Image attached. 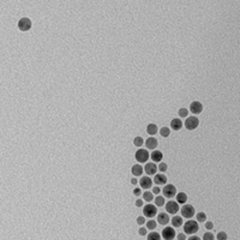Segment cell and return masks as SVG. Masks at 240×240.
Here are the masks:
<instances>
[{
	"mask_svg": "<svg viewBox=\"0 0 240 240\" xmlns=\"http://www.w3.org/2000/svg\"><path fill=\"white\" fill-rule=\"evenodd\" d=\"M135 157L139 163H143V162H146L149 160L150 154L148 152V150H145V149H138L135 152Z\"/></svg>",
	"mask_w": 240,
	"mask_h": 240,
	"instance_id": "5",
	"label": "cell"
},
{
	"mask_svg": "<svg viewBox=\"0 0 240 240\" xmlns=\"http://www.w3.org/2000/svg\"><path fill=\"white\" fill-rule=\"evenodd\" d=\"M190 111L192 112V114H201L202 111H203V106L199 101H193L191 104H190Z\"/></svg>",
	"mask_w": 240,
	"mask_h": 240,
	"instance_id": "11",
	"label": "cell"
},
{
	"mask_svg": "<svg viewBox=\"0 0 240 240\" xmlns=\"http://www.w3.org/2000/svg\"><path fill=\"white\" fill-rule=\"evenodd\" d=\"M157 144H158V142H157V139H156L154 136H150V137L145 141V146H146L148 149H151V150H155V149L157 148Z\"/></svg>",
	"mask_w": 240,
	"mask_h": 240,
	"instance_id": "13",
	"label": "cell"
},
{
	"mask_svg": "<svg viewBox=\"0 0 240 240\" xmlns=\"http://www.w3.org/2000/svg\"><path fill=\"white\" fill-rule=\"evenodd\" d=\"M168 169V166H167V163H164V162H161L160 163V166H158V171L160 172H162V173H164Z\"/></svg>",
	"mask_w": 240,
	"mask_h": 240,
	"instance_id": "30",
	"label": "cell"
},
{
	"mask_svg": "<svg viewBox=\"0 0 240 240\" xmlns=\"http://www.w3.org/2000/svg\"><path fill=\"white\" fill-rule=\"evenodd\" d=\"M156 226H157V222L154 221V220H149V221H146V228L150 229V231H154L156 228Z\"/></svg>",
	"mask_w": 240,
	"mask_h": 240,
	"instance_id": "24",
	"label": "cell"
},
{
	"mask_svg": "<svg viewBox=\"0 0 240 240\" xmlns=\"http://www.w3.org/2000/svg\"><path fill=\"white\" fill-rule=\"evenodd\" d=\"M152 192H154V195H160L162 191H161V189L158 187V186H155L154 187V190H152Z\"/></svg>",
	"mask_w": 240,
	"mask_h": 240,
	"instance_id": "36",
	"label": "cell"
},
{
	"mask_svg": "<svg viewBox=\"0 0 240 240\" xmlns=\"http://www.w3.org/2000/svg\"><path fill=\"white\" fill-rule=\"evenodd\" d=\"M136 205L138 206V208L143 206V201H142V199H137V201H136Z\"/></svg>",
	"mask_w": 240,
	"mask_h": 240,
	"instance_id": "39",
	"label": "cell"
},
{
	"mask_svg": "<svg viewBox=\"0 0 240 240\" xmlns=\"http://www.w3.org/2000/svg\"><path fill=\"white\" fill-rule=\"evenodd\" d=\"M189 239H190V240H199V238H198V237H196V235H192V234L190 235V238H189Z\"/></svg>",
	"mask_w": 240,
	"mask_h": 240,
	"instance_id": "40",
	"label": "cell"
},
{
	"mask_svg": "<svg viewBox=\"0 0 240 240\" xmlns=\"http://www.w3.org/2000/svg\"><path fill=\"white\" fill-rule=\"evenodd\" d=\"M145 234H146V228H144V227L139 228V235H145Z\"/></svg>",
	"mask_w": 240,
	"mask_h": 240,
	"instance_id": "37",
	"label": "cell"
},
{
	"mask_svg": "<svg viewBox=\"0 0 240 240\" xmlns=\"http://www.w3.org/2000/svg\"><path fill=\"white\" fill-rule=\"evenodd\" d=\"M181 127H183V121H181V119H180V118H174V119H172V121H171V129H172L173 131H179Z\"/></svg>",
	"mask_w": 240,
	"mask_h": 240,
	"instance_id": "16",
	"label": "cell"
},
{
	"mask_svg": "<svg viewBox=\"0 0 240 240\" xmlns=\"http://www.w3.org/2000/svg\"><path fill=\"white\" fill-rule=\"evenodd\" d=\"M160 135H161L162 137H164V138H167L171 135V129H168V127H162L161 130H160Z\"/></svg>",
	"mask_w": 240,
	"mask_h": 240,
	"instance_id": "26",
	"label": "cell"
},
{
	"mask_svg": "<svg viewBox=\"0 0 240 240\" xmlns=\"http://www.w3.org/2000/svg\"><path fill=\"white\" fill-rule=\"evenodd\" d=\"M166 211L168 212V214H177L178 211H180V208H179V203L175 201H168L166 203Z\"/></svg>",
	"mask_w": 240,
	"mask_h": 240,
	"instance_id": "7",
	"label": "cell"
},
{
	"mask_svg": "<svg viewBox=\"0 0 240 240\" xmlns=\"http://www.w3.org/2000/svg\"><path fill=\"white\" fill-rule=\"evenodd\" d=\"M162 238L166 239V240H172V239H174L175 238V231H174V227H164L163 231H162Z\"/></svg>",
	"mask_w": 240,
	"mask_h": 240,
	"instance_id": "9",
	"label": "cell"
},
{
	"mask_svg": "<svg viewBox=\"0 0 240 240\" xmlns=\"http://www.w3.org/2000/svg\"><path fill=\"white\" fill-rule=\"evenodd\" d=\"M216 238H217L218 240H226V239H227V238H228V235H227V234H226V233H224V232H220V233H218V234L216 235Z\"/></svg>",
	"mask_w": 240,
	"mask_h": 240,
	"instance_id": "31",
	"label": "cell"
},
{
	"mask_svg": "<svg viewBox=\"0 0 240 240\" xmlns=\"http://www.w3.org/2000/svg\"><path fill=\"white\" fill-rule=\"evenodd\" d=\"M157 214V206L156 204H146L144 205V208H143V215L145 217H148V218H152L155 215Z\"/></svg>",
	"mask_w": 240,
	"mask_h": 240,
	"instance_id": "2",
	"label": "cell"
},
{
	"mask_svg": "<svg viewBox=\"0 0 240 240\" xmlns=\"http://www.w3.org/2000/svg\"><path fill=\"white\" fill-rule=\"evenodd\" d=\"M164 203H166V201H164V196H157V197L155 198V204H156V206H163Z\"/></svg>",
	"mask_w": 240,
	"mask_h": 240,
	"instance_id": "25",
	"label": "cell"
},
{
	"mask_svg": "<svg viewBox=\"0 0 240 240\" xmlns=\"http://www.w3.org/2000/svg\"><path fill=\"white\" fill-rule=\"evenodd\" d=\"M151 160L154 162H161L162 161V157H163V154L161 151H158V150H154L151 152V155H150Z\"/></svg>",
	"mask_w": 240,
	"mask_h": 240,
	"instance_id": "18",
	"label": "cell"
},
{
	"mask_svg": "<svg viewBox=\"0 0 240 240\" xmlns=\"http://www.w3.org/2000/svg\"><path fill=\"white\" fill-rule=\"evenodd\" d=\"M143 199L145 202H151L154 199V192L152 191H145L143 192Z\"/></svg>",
	"mask_w": 240,
	"mask_h": 240,
	"instance_id": "22",
	"label": "cell"
},
{
	"mask_svg": "<svg viewBox=\"0 0 240 240\" xmlns=\"http://www.w3.org/2000/svg\"><path fill=\"white\" fill-rule=\"evenodd\" d=\"M144 222H145V216H144V215L137 217V223H138V224H144Z\"/></svg>",
	"mask_w": 240,
	"mask_h": 240,
	"instance_id": "33",
	"label": "cell"
},
{
	"mask_svg": "<svg viewBox=\"0 0 240 240\" xmlns=\"http://www.w3.org/2000/svg\"><path fill=\"white\" fill-rule=\"evenodd\" d=\"M195 208L191 205V204H184L183 208L180 209V212H181V216L185 217V218H192L193 215H195Z\"/></svg>",
	"mask_w": 240,
	"mask_h": 240,
	"instance_id": "4",
	"label": "cell"
},
{
	"mask_svg": "<svg viewBox=\"0 0 240 240\" xmlns=\"http://www.w3.org/2000/svg\"><path fill=\"white\" fill-rule=\"evenodd\" d=\"M157 169H158V167L156 166V162H154V161L145 163V166H144V171H145V173L148 175H154V174H156Z\"/></svg>",
	"mask_w": 240,
	"mask_h": 240,
	"instance_id": "10",
	"label": "cell"
},
{
	"mask_svg": "<svg viewBox=\"0 0 240 240\" xmlns=\"http://www.w3.org/2000/svg\"><path fill=\"white\" fill-rule=\"evenodd\" d=\"M154 183L156 185H166V183H167V177H166L163 173H157V174H155L154 177Z\"/></svg>",
	"mask_w": 240,
	"mask_h": 240,
	"instance_id": "15",
	"label": "cell"
},
{
	"mask_svg": "<svg viewBox=\"0 0 240 240\" xmlns=\"http://www.w3.org/2000/svg\"><path fill=\"white\" fill-rule=\"evenodd\" d=\"M177 202L179 204H185L187 202V195L185 192H179L177 193Z\"/></svg>",
	"mask_w": 240,
	"mask_h": 240,
	"instance_id": "21",
	"label": "cell"
},
{
	"mask_svg": "<svg viewBox=\"0 0 240 240\" xmlns=\"http://www.w3.org/2000/svg\"><path fill=\"white\" fill-rule=\"evenodd\" d=\"M203 239L204 240H212V239H214V235H212L211 232H206L205 234L203 235Z\"/></svg>",
	"mask_w": 240,
	"mask_h": 240,
	"instance_id": "32",
	"label": "cell"
},
{
	"mask_svg": "<svg viewBox=\"0 0 240 240\" xmlns=\"http://www.w3.org/2000/svg\"><path fill=\"white\" fill-rule=\"evenodd\" d=\"M178 115H179L180 118H187V115H189V111L186 109V108H180L179 112H178Z\"/></svg>",
	"mask_w": 240,
	"mask_h": 240,
	"instance_id": "29",
	"label": "cell"
},
{
	"mask_svg": "<svg viewBox=\"0 0 240 240\" xmlns=\"http://www.w3.org/2000/svg\"><path fill=\"white\" fill-rule=\"evenodd\" d=\"M131 173L133 174V177H141L142 173H143V167L141 164H133L132 168H131Z\"/></svg>",
	"mask_w": 240,
	"mask_h": 240,
	"instance_id": "17",
	"label": "cell"
},
{
	"mask_svg": "<svg viewBox=\"0 0 240 240\" xmlns=\"http://www.w3.org/2000/svg\"><path fill=\"white\" fill-rule=\"evenodd\" d=\"M160 238H161V235H160L158 233L154 232V231H152L150 234L148 235V239H149V240H160Z\"/></svg>",
	"mask_w": 240,
	"mask_h": 240,
	"instance_id": "28",
	"label": "cell"
},
{
	"mask_svg": "<svg viewBox=\"0 0 240 240\" xmlns=\"http://www.w3.org/2000/svg\"><path fill=\"white\" fill-rule=\"evenodd\" d=\"M31 21L29 18H26V17H23L22 19H19V22H18V29L21 30V31H28L31 29Z\"/></svg>",
	"mask_w": 240,
	"mask_h": 240,
	"instance_id": "8",
	"label": "cell"
},
{
	"mask_svg": "<svg viewBox=\"0 0 240 240\" xmlns=\"http://www.w3.org/2000/svg\"><path fill=\"white\" fill-rule=\"evenodd\" d=\"M177 238H178L179 240H185V239H186V235L184 234V233H180V234L177 235Z\"/></svg>",
	"mask_w": 240,
	"mask_h": 240,
	"instance_id": "38",
	"label": "cell"
},
{
	"mask_svg": "<svg viewBox=\"0 0 240 240\" xmlns=\"http://www.w3.org/2000/svg\"><path fill=\"white\" fill-rule=\"evenodd\" d=\"M184 125H185V127L187 129V130H190V131L196 130V129L198 127V125H199V120H198V118L195 117V115L187 117V118H186V120H185Z\"/></svg>",
	"mask_w": 240,
	"mask_h": 240,
	"instance_id": "3",
	"label": "cell"
},
{
	"mask_svg": "<svg viewBox=\"0 0 240 240\" xmlns=\"http://www.w3.org/2000/svg\"><path fill=\"white\" fill-rule=\"evenodd\" d=\"M133 144H135V146H137V148H141V146L144 144V139L141 136H137V137H135V139H133Z\"/></svg>",
	"mask_w": 240,
	"mask_h": 240,
	"instance_id": "23",
	"label": "cell"
},
{
	"mask_svg": "<svg viewBox=\"0 0 240 240\" xmlns=\"http://www.w3.org/2000/svg\"><path fill=\"white\" fill-rule=\"evenodd\" d=\"M196 218H197L198 222H205V221H206V215H205V212H203V211L198 212L197 216H196Z\"/></svg>",
	"mask_w": 240,
	"mask_h": 240,
	"instance_id": "27",
	"label": "cell"
},
{
	"mask_svg": "<svg viewBox=\"0 0 240 240\" xmlns=\"http://www.w3.org/2000/svg\"><path fill=\"white\" fill-rule=\"evenodd\" d=\"M157 131H158V127H157L156 124H149L148 126H146V133L150 135V136L156 135Z\"/></svg>",
	"mask_w": 240,
	"mask_h": 240,
	"instance_id": "20",
	"label": "cell"
},
{
	"mask_svg": "<svg viewBox=\"0 0 240 240\" xmlns=\"http://www.w3.org/2000/svg\"><path fill=\"white\" fill-rule=\"evenodd\" d=\"M172 226L175 228H179L183 226V216H173V218L171 220Z\"/></svg>",
	"mask_w": 240,
	"mask_h": 240,
	"instance_id": "19",
	"label": "cell"
},
{
	"mask_svg": "<svg viewBox=\"0 0 240 240\" xmlns=\"http://www.w3.org/2000/svg\"><path fill=\"white\" fill-rule=\"evenodd\" d=\"M205 228L208 229V231H211L212 228H214V223H212V222H210V221L205 222Z\"/></svg>",
	"mask_w": 240,
	"mask_h": 240,
	"instance_id": "34",
	"label": "cell"
},
{
	"mask_svg": "<svg viewBox=\"0 0 240 240\" xmlns=\"http://www.w3.org/2000/svg\"><path fill=\"white\" fill-rule=\"evenodd\" d=\"M199 229V226H198V221H193V220L189 218V221H186L184 223V232L186 234H195L197 233Z\"/></svg>",
	"mask_w": 240,
	"mask_h": 240,
	"instance_id": "1",
	"label": "cell"
},
{
	"mask_svg": "<svg viewBox=\"0 0 240 240\" xmlns=\"http://www.w3.org/2000/svg\"><path fill=\"white\" fill-rule=\"evenodd\" d=\"M162 193L166 198H173L174 196H177V187L172 184H166L162 190Z\"/></svg>",
	"mask_w": 240,
	"mask_h": 240,
	"instance_id": "6",
	"label": "cell"
},
{
	"mask_svg": "<svg viewBox=\"0 0 240 240\" xmlns=\"http://www.w3.org/2000/svg\"><path fill=\"white\" fill-rule=\"evenodd\" d=\"M131 184H132V185H136V184H138V181H137V179H136V178H133V179L131 180Z\"/></svg>",
	"mask_w": 240,
	"mask_h": 240,
	"instance_id": "41",
	"label": "cell"
},
{
	"mask_svg": "<svg viewBox=\"0 0 240 240\" xmlns=\"http://www.w3.org/2000/svg\"><path fill=\"white\" fill-rule=\"evenodd\" d=\"M156 221L160 223V224H167L168 222H171V218L168 216V212H160L157 215V220Z\"/></svg>",
	"mask_w": 240,
	"mask_h": 240,
	"instance_id": "14",
	"label": "cell"
},
{
	"mask_svg": "<svg viewBox=\"0 0 240 240\" xmlns=\"http://www.w3.org/2000/svg\"><path fill=\"white\" fill-rule=\"evenodd\" d=\"M133 195H135V196H137V197H138V196H141V195H142V190L139 189V187L135 189V190H133Z\"/></svg>",
	"mask_w": 240,
	"mask_h": 240,
	"instance_id": "35",
	"label": "cell"
},
{
	"mask_svg": "<svg viewBox=\"0 0 240 240\" xmlns=\"http://www.w3.org/2000/svg\"><path fill=\"white\" fill-rule=\"evenodd\" d=\"M139 185H141L142 189L148 190L152 186V180L150 179V177H142L141 180H139Z\"/></svg>",
	"mask_w": 240,
	"mask_h": 240,
	"instance_id": "12",
	"label": "cell"
}]
</instances>
